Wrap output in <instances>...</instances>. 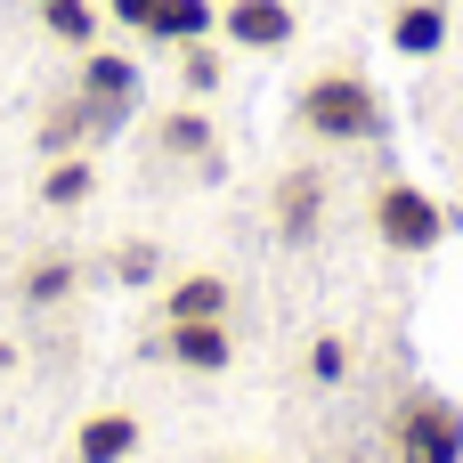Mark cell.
Listing matches in <instances>:
<instances>
[{"instance_id": "cell-3", "label": "cell", "mask_w": 463, "mask_h": 463, "mask_svg": "<svg viewBox=\"0 0 463 463\" xmlns=\"http://www.w3.org/2000/svg\"><path fill=\"white\" fill-rule=\"evenodd\" d=\"M366 212H374V236H383L391 252H439V244H448V212H439V195H423L415 179H383Z\"/></svg>"}, {"instance_id": "cell-12", "label": "cell", "mask_w": 463, "mask_h": 463, "mask_svg": "<svg viewBox=\"0 0 463 463\" xmlns=\"http://www.w3.org/2000/svg\"><path fill=\"white\" fill-rule=\"evenodd\" d=\"M212 33H220V0H163L155 24H146V41H163V49H187V41H212Z\"/></svg>"}, {"instance_id": "cell-6", "label": "cell", "mask_w": 463, "mask_h": 463, "mask_svg": "<svg viewBox=\"0 0 463 463\" xmlns=\"http://www.w3.org/2000/svg\"><path fill=\"white\" fill-rule=\"evenodd\" d=\"M269 220L285 244H317V220H326V179L317 171H285L277 195H269Z\"/></svg>"}, {"instance_id": "cell-17", "label": "cell", "mask_w": 463, "mask_h": 463, "mask_svg": "<svg viewBox=\"0 0 463 463\" xmlns=\"http://www.w3.org/2000/svg\"><path fill=\"white\" fill-rule=\"evenodd\" d=\"M220 81H228V57H220L212 41H187V49H179V90H187V98H212Z\"/></svg>"}, {"instance_id": "cell-15", "label": "cell", "mask_w": 463, "mask_h": 463, "mask_svg": "<svg viewBox=\"0 0 463 463\" xmlns=\"http://www.w3.org/2000/svg\"><path fill=\"white\" fill-rule=\"evenodd\" d=\"M73 285H81V269H73L65 252H41L16 293H24V309H57V301H73Z\"/></svg>"}, {"instance_id": "cell-20", "label": "cell", "mask_w": 463, "mask_h": 463, "mask_svg": "<svg viewBox=\"0 0 463 463\" xmlns=\"http://www.w3.org/2000/svg\"><path fill=\"white\" fill-rule=\"evenodd\" d=\"M155 8H163V0H106V16H114V24H130V33H146V24H155Z\"/></svg>"}, {"instance_id": "cell-4", "label": "cell", "mask_w": 463, "mask_h": 463, "mask_svg": "<svg viewBox=\"0 0 463 463\" xmlns=\"http://www.w3.org/2000/svg\"><path fill=\"white\" fill-rule=\"evenodd\" d=\"M73 90L98 106V130L114 138V130H130L138 122V57H114V49H81V65H73Z\"/></svg>"}, {"instance_id": "cell-18", "label": "cell", "mask_w": 463, "mask_h": 463, "mask_svg": "<svg viewBox=\"0 0 463 463\" xmlns=\"http://www.w3.org/2000/svg\"><path fill=\"white\" fill-rule=\"evenodd\" d=\"M309 383H326V391L350 383V342H342V334H317V342H309Z\"/></svg>"}, {"instance_id": "cell-14", "label": "cell", "mask_w": 463, "mask_h": 463, "mask_svg": "<svg viewBox=\"0 0 463 463\" xmlns=\"http://www.w3.org/2000/svg\"><path fill=\"white\" fill-rule=\"evenodd\" d=\"M90 187H98L90 155H49V171H41V203H49V212H73V203H90Z\"/></svg>"}, {"instance_id": "cell-10", "label": "cell", "mask_w": 463, "mask_h": 463, "mask_svg": "<svg viewBox=\"0 0 463 463\" xmlns=\"http://www.w3.org/2000/svg\"><path fill=\"white\" fill-rule=\"evenodd\" d=\"M391 49L399 57H439L448 49V0H391Z\"/></svg>"}, {"instance_id": "cell-13", "label": "cell", "mask_w": 463, "mask_h": 463, "mask_svg": "<svg viewBox=\"0 0 463 463\" xmlns=\"http://www.w3.org/2000/svg\"><path fill=\"white\" fill-rule=\"evenodd\" d=\"M155 138H163V155H179V163H212V155H220V146H212V114H203V98H187L179 114H163Z\"/></svg>"}, {"instance_id": "cell-1", "label": "cell", "mask_w": 463, "mask_h": 463, "mask_svg": "<svg viewBox=\"0 0 463 463\" xmlns=\"http://www.w3.org/2000/svg\"><path fill=\"white\" fill-rule=\"evenodd\" d=\"M293 122H301L309 138H326V146H374V138L391 130V106H383V90H374L358 65H326V73L301 81Z\"/></svg>"}, {"instance_id": "cell-2", "label": "cell", "mask_w": 463, "mask_h": 463, "mask_svg": "<svg viewBox=\"0 0 463 463\" xmlns=\"http://www.w3.org/2000/svg\"><path fill=\"white\" fill-rule=\"evenodd\" d=\"M391 463H463V407L448 391H407L391 407Z\"/></svg>"}, {"instance_id": "cell-21", "label": "cell", "mask_w": 463, "mask_h": 463, "mask_svg": "<svg viewBox=\"0 0 463 463\" xmlns=\"http://www.w3.org/2000/svg\"><path fill=\"white\" fill-rule=\"evenodd\" d=\"M8 366H16V342H0V374H8Z\"/></svg>"}, {"instance_id": "cell-11", "label": "cell", "mask_w": 463, "mask_h": 463, "mask_svg": "<svg viewBox=\"0 0 463 463\" xmlns=\"http://www.w3.org/2000/svg\"><path fill=\"white\" fill-rule=\"evenodd\" d=\"M90 138H106V130H98V106H90L81 90H73V98H57V106L41 114V155H81Z\"/></svg>"}, {"instance_id": "cell-5", "label": "cell", "mask_w": 463, "mask_h": 463, "mask_svg": "<svg viewBox=\"0 0 463 463\" xmlns=\"http://www.w3.org/2000/svg\"><path fill=\"white\" fill-rule=\"evenodd\" d=\"M220 33L228 49H285L293 41V0H220Z\"/></svg>"}, {"instance_id": "cell-19", "label": "cell", "mask_w": 463, "mask_h": 463, "mask_svg": "<svg viewBox=\"0 0 463 463\" xmlns=\"http://www.w3.org/2000/svg\"><path fill=\"white\" fill-rule=\"evenodd\" d=\"M114 277H122V285H155V277H163V244H146V236L122 244V252H114Z\"/></svg>"}, {"instance_id": "cell-9", "label": "cell", "mask_w": 463, "mask_h": 463, "mask_svg": "<svg viewBox=\"0 0 463 463\" xmlns=\"http://www.w3.org/2000/svg\"><path fill=\"white\" fill-rule=\"evenodd\" d=\"M195 317H228V277L220 269H187L163 285V326H195Z\"/></svg>"}, {"instance_id": "cell-8", "label": "cell", "mask_w": 463, "mask_h": 463, "mask_svg": "<svg viewBox=\"0 0 463 463\" xmlns=\"http://www.w3.org/2000/svg\"><path fill=\"white\" fill-rule=\"evenodd\" d=\"M138 439H146V431H138L130 407H98V415L73 423V463H130Z\"/></svg>"}, {"instance_id": "cell-7", "label": "cell", "mask_w": 463, "mask_h": 463, "mask_svg": "<svg viewBox=\"0 0 463 463\" xmlns=\"http://www.w3.org/2000/svg\"><path fill=\"white\" fill-rule=\"evenodd\" d=\"M171 366H187V374H228V358H236V342H228V317H195V326H163V342H155Z\"/></svg>"}, {"instance_id": "cell-16", "label": "cell", "mask_w": 463, "mask_h": 463, "mask_svg": "<svg viewBox=\"0 0 463 463\" xmlns=\"http://www.w3.org/2000/svg\"><path fill=\"white\" fill-rule=\"evenodd\" d=\"M41 24H49L65 49H90V41H98V0H41Z\"/></svg>"}]
</instances>
